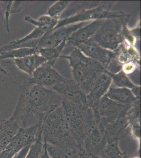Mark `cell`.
I'll use <instances>...</instances> for the list:
<instances>
[{
    "mask_svg": "<svg viewBox=\"0 0 141 158\" xmlns=\"http://www.w3.org/2000/svg\"><path fill=\"white\" fill-rule=\"evenodd\" d=\"M122 11H111L106 9L105 6H99L90 10H82L77 14L62 20H59L57 24L52 30L60 27H64L71 24L77 22H87L88 20H106L118 18L128 15ZM52 31V30H51Z\"/></svg>",
    "mask_w": 141,
    "mask_h": 158,
    "instance_id": "cell-4",
    "label": "cell"
},
{
    "mask_svg": "<svg viewBox=\"0 0 141 158\" xmlns=\"http://www.w3.org/2000/svg\"><path fill=\"white\" fill-rule=\"evenodd\" d=\"M128 122V131L133 138L138 142L139 146L141 139L140 124V100L136 101L129 108L126 113Z\"/></svg>",
    "mask_w": 141,
    "mask_h": 158,
    "instance_id": "cell-16",
    "label": "cell"
},
{
    "mask_svg": "<svg viewBox=\"0 0 141 158\" xmlns=\"http://www.w3.org/2000/svg\"><path fill=\"white\" fill-rule=\"evenodd\" d=\"M2 2H0V6H2Z\"/></svg>",
    "mask_w": 141,
    "mask_h": 158,
    "instance_id": "cell-34",
    "label": "cell"
},
{
    "mask_svg": "<svg viewBox=\"0 0 141 158\" xmlns=\"http://www.w3.org/2000/svg\"><path fill=\"white\" fill-rule=\"evenodd\" d=\"M103 157L104 158H127L126 153L120 149L119 140L116 139H106L103 149Z\"/></svg>",
    "mask_w": 141,
    "mask_h": 158,
    "instance_id": "cell-21",
    "label": "cell"
},
{
    "mask_svg": "<svg viewBox=\"0 0 141 158\" xmlns=\"http://www.w3.org/2000/svg\"><path fill=\"white\" fill-rule=\"evenodd\" d=\"M133 45L132 43L123 41L115 51V59L122 65L131 62L140 64L139 54Z\"/></svg>",
    "mask_w": 141,
    "mask_h": 158,
    "instance_id": "cell-18",
    "label": "cell"
},
{
    "mask_svg": "<svg viewBox=\"0 0 141 158\" xmlns=\"http://www.w3.org/2000/svg\"><path fill=\"white\" fill-rule=\"evenodd\" d=\"M88 24V22H82L45 33L43 36L38 39V50L39 49H48L57 47L63 41L67 40L76 31Z\"/></svg>",
    "mask_w": 141,
    "mask_h": 158,
    "instance_id": "cell-7",
    "label": "cell"
},
{
    "mask_svg": "<svg viewBox=\"0 0 141 158\" xmlns=\"http://www.w3.org/2000/svg\"><path fill=\"white\" fill-rule=\"evenodd\" d=\"M111 83V77L106 72L100 74L94 83L91 90L86 95L88 106L93 110L95 114L100 115L98 112L99 103L109 90Z\"/></svg>",
    "mask_w": 141,
    "mask_h": 158,
    "instance_id": "cell-9",
    "label": "cell"
},
{
    "mask_svg": "<svg viewBox=\"0 0 141 158\" xmlns=\"http://www.w3.org/2000/svg\"><path fill=\"white\" fill-rule=\"evenodd\" d=\"M39 131L35 141L31 146L25 158H40L44 150V141L41 127L39 122Z\"/></svg>",
    "mask_w": 141,
    "mask_h": 158,
    "instance_id": "cell-26",
    "label": "cell"
},
{
    "mask_svg": "<svg viewBox=\"0 0 141 158\" xmlns=\"http://www.w3.org/2000/svg\"><path fill=\"white\" fill-rule=\"evenodd\" d=\"M20 128L16 122L10 118H0V153L18 133Z\"/></svg>",
    "mask_w": 141,
    "mask_h": 158,
    "instance_id": "cell-17",
    "label": "cell"
},
{
    "mask_svg": "<svg viewBox=\"0 0 141 158\" xmlns=\"http://www.w3.org/2000/svg\"><path fill=\"white\" fill-rule=\"evenodd\" d=\"M75 48L79 49L85 56L97 61L105 68L116 55L115 52L101 47L91 38L84 43L77 44Z\"/></svg>",
    "mask_w": 141,
    "mask_h": 158,
    "instance_id": "cell-11",
    "label": "cell"
},
{
    "mask_svg": "<svg viewBox=\"0 0 141 158\" xmlns=\"http://www.w3.org/2000/svg\"><path fill=\"white\" fill-rule=\"evenodd\" d=\"M61 105L68 123L77 137L84 142L88 106L76 104L62 99H61Z\"/></svg>",
    "mask_w": 141,
    "mask_h": 158,
    "instance_id": "cell-5",
    "label": "cell"
},
{
    "mask_svg": "<svg viewBox=\"0 0 141 158\" xmlns=\"http://www.w3.org/2000/svg\"><path fill=\"white\" fill-rule=\"evenodd\" d=\"M105 95L109 99L127 106H131L140 100L136 98L131 90L127 88L110 87Z\"/></svg>",
    "mask_w": 141,
    "mask_h": 158,
    "instance_id": "cell-19",
    "label": "cell"
},
{
    "mask_svg": "<svg viewBox=\"0 0 141 158\" xmlns=\"http://www.w3.org/2000/svg\"><path fill=\"white\" fill-rule=\"evenodd\" d=\"M47 61V60L39 54H33L20 59H14V62L17 68L30 77L32 76L36 69Z\"/></svg>",
    "mask_w": 141,
    "mask_h": 158,
    "instance_id": "cell-20",
    "label": "cell"
},
{
    "mask_svg": "<svg viewBox=\"0 0 141 158\" xmlns=\"http://www.w3.org/2000/svg\"><path fill=\"white\" fill-rule=\"evenodd\" d=\"M59 94L61 99L76 104L88 106L86 94L73 80L66 79L52 88Z\"/></svg>",
    "mask_w": 141,
    "mask_h": 158,
    "instance_id": "cell-12",
    "label": "cell"
},
{
    "mask_svg": "<svg viewBox=\"0 0 141 158\" xmlns=\"http://www.w3.org/2000/svg\"><path fill=\"white\" fill-rule=\"evenodd\" d=\"M61 104V97L53 90L25 81L20 86L18 103L11 118L20 128H29L39 123L50 110Z\"/></svg>",
    "mask_w": 141,
    "mask_h": 158,
    "instance_id": "cell-1",
    "label": "cell"
},
{
    "mask_svg": "<svg viewBox=\"0 0 141 158\" xmlns=\"http://www.w3.org/2000/svg\"><path fill=\"white\" fill-rule=\"evenodd\" d=\"M30 147L31 146H27L24 148L23 149H22L21 151L17 153L12 158H25Z\"/></svg>",
    "mask_w": 141,
    "mask_h": 158,
    "instance_id": "cell-30",
    "label": "cell"
},
{
    "mask_svg": "<svg viewBox=\"0 0 141 158\" xmlns=\"http://www.w3.org/2000/svg\"><path fill=\"white\" fill-rule=\"evenodd\" d=\"M40 158H51V157L49 156V155L48 153L44 143V150H43V153H42Z\"/></svg>",
    "mask_w": 141,
    "mask_h": 158,
    "instance_id": "cell-31",
    "label": "cell"
},
{
    "mask_svg": "<svg viewBox=\"0 0 141 158\" xmlns=\"http://www.w3.org/2000/svg\"><path fill=\"white\" fill-rule=\"evenodd\" d=\"M43 141L56 146L84 150V142L77 137L66 120L61 105L50 110L39 120Z\"/></svg>",
    "mask_w": 141,
    "mask_h": 158,
    "instance_id": "cell-2",
    "label": "cell"
},
{
    "mask_svg": "<svg viewBox=\"0 0 141 158\" xmlns=\"http://www.w3.org/2000/svg\"><path fill=\"white\" fill-rule=\"evenodd\" d=\"M139 158V157H134V158Z\"/></svg>",
    "mask_w": 141,
    "mask_h": 158,
    "instance_id": "cell-35",
    "label": "cell"
},
{
    "mask_svg": "<svg viewBox=\"0 0 141 158\" xmlns=\"http://www.w3.org/2000/svg\"><path fill=\"white\" fill-rule=\"evenodd\" d=\"M37 49L28 48H21L4 51L0 54V60L7 59H20L27 56L38 54Z\"/></svg>",
    "mask_w": 141,
    "mask_h": 158,
    "instance_id": "cell-24",
    "label": "cell"
},
{
    "mask_svg": "<svg viewBox=\"0 0 141 158\" xmlns=\"http://www.w3.org/2000/svg\"><path fill=\"white\" fill-rule=\"evenodd\" d=\"M24 20L27 22L35 25L45 33L48 32L56 27L59 19L52 18L48 15L39 17L38 20H34L30 16H26Z\"/></svg>",
    "mask_w": 141,
    "mask_h": 158,
    "instance_id": "cell-22",
    "label": "cell"
},
{
    "mask_svg": "<svg viewBox=\"0 0 141 158\" xmlns=\"http://www.w3.org/2000/svg\"><path fill=\"white\" fill-rule=\"evenodd\" d=\"M60 57L68 59L71 68L77 67L100 73L106 72V69L101 63L85 56L79 49L76 48L69 55L61 56Z\"/></svg>",
    "mask_w": 141,
    "mask_h": 158,
    "instance_id": "cell-13",
    "label": "cell"
},
{
    "mask_svg": "<svg viewBox=\"0 0 141 158\" xmlns=\"http://www.w3.org/2000/svg\"><path fill=\"white\" fill-rule=\"evenodd\" d=\"M66 79L47 61L35 70L32 76L27 81L30 84L39 85L52 89L54 86L65 81Z\"/></svg>",
    "mask_w": 141,
    "mask_h": 158,
    "instance_id": "cell-8",
    "label": "cell"
},
{
    "mask_svg": "<svg viewBox=\"0 0 141 158\" xmlns=\"http://www.w3.org/2000/svg\"><path fill=\"white\" fill-rule=\"evenodd\" d=\"M130 106L118 103L104 95L98 106L101 123L103 126L112 123L121 115L126 113Z\"/></svg>",
    "mask_w": 141,
    "mask_h": 158,
    "instance_id": "cell-10",
    "label": "cell"
},
{
    "mask_svg": "<svg viewBox=\"0 0 141 158\" xmlns=\"http://www.w3.org/2000/svg\"><path fill=\"white\" fill-rule=\"evenodd\" d=\"M45 33L43 32V31L41 30V29L37 27H35L30 34L24 36V38L13 41L9 44H8L7 45L2 47L3 52L16 49V47H18V45L20 44H21V43L25 42L28 41L30 40H32L39 39V38L43 36Z\"/></svg>",
    "mask_w": 141,
    "mask_h": 158,
    "instance_id": "cell-25",
    "label": "cell"
},
{
    "mask_svg": "<svg viewBox=\"0 0 141 158\" xmlns=\"http://www.w3.org/2000/svg\"><path fill=\"white\" fill-rule=\"evenodd\" d=\"M103 21L104 20H94L91 23L78 29L67 39L66 45L75 47L77 44L87 41L94 35Z\"/></svg>",
    "mask_w": 141,
    "mask_h": 158,
    "instance_id": "cell-15",
    "label": "cell"
},
{
    "mask_svg": "<svg viewBox=\"0 0 141 158\" xmlns=\"http://www.w3.org/2000/svg\"><path fill=\"white\" fill-rule=\"evenodd\" d=\"M139 65L140 64L133 62L125 63L124 64L122 65V71L126 76H128L135 72L138 67H139Z\"/></svg>",
    "mask_w": 141,
    "mask_h": 158,
    "instance_id": "cell-29",
    "label": "cell"
},
{
    "mask_svg": "<svg viewBox=\"0 0 141 158\" xmlns=\"http://www.w3.org/2000/svg\"><path fill=\"white\" fill-rule=\"evenodd\" d=\"M71 68L73 77L72 80L86 95H88L97 77L102 73L77 67Z\"/></svg>",
    "mask_w": 141,
    "mask_h": 158,
    "instance_id": "cell-14",
    "label": "cell"
},
{
    "mask_svg": "<svg viewBox=\"0 0 141 158\" xmlns=\"http://www.w3.org/2000/svg\"><path fill=\"white\" fill-rule=\"evenodd\" d=\"M106 73L111 77L112 82L116 86H118V88L129 89L130 90H132L137 86L132 82V81L127 77V76L122 70L115 74L110 73L107 72Z\"/></svg>",
    "mask_w": 141,
    "mask_h": 158,
    "instance_id": "cell-27",
    "label": "cell"
},
{
    "mask_svg": "<svg viewBox=\"0 0 141 158\" xmlns=\"http://www.w3.org/2000/svg\"><path fill=\"white\" fill-rule=\"evenodd\" d=\"M2 52H3V50H2V48H0V54H1ZM0 73H1L3 74H4V75H6V74H7V71L5 70L3 68L1 65H0Z\"/></svg>",
    "mask_w": 141,
    "mask_h": 158,
    "instance_id": "cell-32",
    "label": "cell"
},
{
    "mask_svg": "<svg viewBox=\"0 0 141 158\" xmlns=\"http://www.w3.org/2000/svg\"><path fill=\"white\" fill-rule=\"evenodd\" d=\"M66 46V40L63 41L57 47L48 49H39L38 50V54L43 56L47 61L53 66L61 53Z\"/></svg>",
    "mask_w": 141,
    "mask_h": 158,
    "instance_id": "cell-23",
    "label": "cell"
},
{
    "mask_svg": "<svg viewBox=\"0 0 141 158\" xmlns=\"http://www.w3.org/2000/svg\"><path fill=\"white\" fill-rule=\"evenodd\" d=\"M39 126L38 123L29 128H20L18 133L0 153V158H12L24 148L31 146L37 138Z\"/></svg>",
    "mask_w": 141,
    "mask_h": 158,
    "instance_id": "cell-6",
    "label": "cell"
},
{
    "mask_svg": "<svg viewBox=\"0 0 141 158\" xmlns=\"http://www.w3.org/2000/svg\"><path fill=\"white\" fill-rule=\"evenodd\" d=\"M70 3V1H59L56 2L48 9L47 12L48 15L52 18L59 19L61 13L68 7Z\"/></svg>",
    "mask_w": 141,
    "mask_h": 158,
    "instance_id": "cell-28",
    "label": "cell"
},
{
    "mask_svg": "<svg viewBox=\"0 0 141 158\" xmlns=\"http://www.w3.org/2000/svg\"><path fill=\"white\" fill-rule=\"evenodd\" d=\"M89 158H103L102 156H98L97 155H93L91 153H89Z\"/></svg>",
    "mask_w": 141,
    "mask_h": 158,
    "instance_id": "cell-33",
    "label": "cell"
},
{
    "mask_svg": "<svg viewBox=\"0 0 141 158\" xmlns=\"http://www.w3.org/2000/svg\"><path fill=\"white\" fill-rule=\"evenodd\" d=\"M130 15L126 16L104 20L102 25L91 38L104 49L115 52L124 41V28Z\"/></svg>",
    "mask_w": 141,
    "mask_h": 158,
    "instance_id": "cell-3",
    "label": "cell"
}]
</instances>
